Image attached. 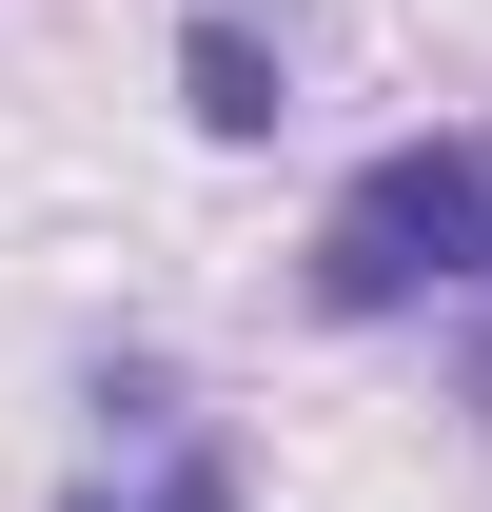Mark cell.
<instances>
[{"label": "cell", "mask_w": 492, "mask_h": 512, "mask_svg": "<svg viewBox=\"0 0 492 512\" xmlns=\"http://www.w3.org/2000/svg\"><path fill=\"white\" fill-rule=\"evenodd\" d=\"M414 296H492V138L473 119L355 158L315 217V316H414Z\"/></svg>", "instance_id": "1"}, {"label": "cell", "mask_w": 492, "mask_h": 512, "mask_svg": "<svg viewBox=\"0 0 492 512\" xmlns=\"http://www.w3.org/2000/svg\"><path fill=\"white\" fill-rule=\"evenodd\" d=\"M99 414L138 434V473H79L60 512H237V453H217V434H178V394H158V375H119Z\"/></svg>", "instance_id": "2"}, {"label": "cell", "mask_w": 492, "mask_h": 512, "mask_svg": "<svg viewBox=\"0 0 492 512\" xmlns=\"http://www.w3.org/2000/svg\"><path fill=\"white\" fill-rule=\"evenodd\" d=\"M178 79H197V138H276V40H256L237 0L178 20Z\"/></svg>", "instance_id": "3"}, {"label": "cell", "mask_w": 492, "mask_h": 512, "mask_svg": "<svg viewBox=\"0 0 492 512\" xmlns=\"http://www.w3.org/2000/svg\"><path fill=\"white\" fill-rule=\"evenodd\" d=\"M473 414H492V296H473Z\"/></svg>", "instance_id": "4"}]
</instances>
